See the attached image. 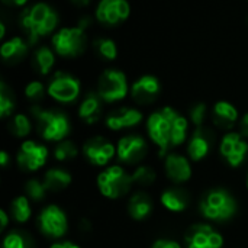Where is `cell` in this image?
I'll use <instances>...</instances> for the list:
<instances>
[{
	"label": "cell",
	"mask_w": 248,
	"mask_h": 248,
	"mask_svg": "<svg viewBox=\"0 0 248 248\" xmlns=\"http://www.w3.org/2000/svg\"><path fill=\"white\" fill-rule=\"evenodd\" d=\"M17 25L32 46L44 38L52 36L60 28V13L48 1H35L23 7L17 15Z\"/></svg>",
	"instance_id": "6da1fadb"
},
{
	"label": "cell",
	"mask_w": 248,
	"mask_h": 248,
	"mask_svg": "<svg viewBox=\"0 0 248 248\" xmlns=\"http://www.w3.org/2000/svg\"><path fill=\"white\" fill-rule=\"evenodd\" d=\"M147 129L150 138L158 147L160 155H164L170 147L183 144L187 134V121L173 108L166 106L148 116Z\"/></svg>",
	"instance_id": "7a4b0ae2"
},
{
	"label": "cell",
	"mask_w": 248,
	"mask_h": 248,
	"mask_svg": "<svg viewBox=\"0 0 248 248\" xmlns=\"http://www.w3.org/2000/svg\"><path fill=\"white\" fill-rule=\"evenodd\" d=\"M51 46L60 58L76 60L90 46L89 33L77 23L60 26L51 36Z\"/></svg>",
	"instance_id": "3957f363"
},
{
	"label": "cell",
	"mask_w": 248,
	"mask_h": 248,
	"mask_svg": "<svg viewBox=\"0 0 248 248\" xmlns=\"http://www.w3.org/2000/svg\"><path fill=\"white\" fill-rule=\"evenodd\" d=\"M39 135L48 141H61L70 132V121L67 115L57 109H42L33 106L31 109Z\"/></svg>",
	"instance_id": "277c9868"
},
{
	"label": "cell",
	"mask_w": 248,
	"mask_h": 248,
	"mask_svg": "<svg viewBox=\"0 0 248 248\" xmlns=\"http://www.w3.org/2000/svg\"><path fill=\"white\" fill-rule=\"evenodd\" d=\"M129 90L126 74L119 68H105L97 78L96 92L106 103H115L125 99Z\"/></svg>",
	"instance_id": "5b68a950"
},
{
	"label": "cell",
	"mask_w": 248,
	"mask_h": 248,
	"mask_svg": "<svg viewBox=\"0 0 248 248\" xmlns=\"http://www.w3.org/2000/svg\"><path fill=\"white\" fill-rule=\"evenodd\" d=\"M237 211V205L234 198L222 189L214 190L208 193L201 202V212L205 218L211 221H227L234 217Z\"/></svg>",
	"instance_id": "8992f818"
},
{
	"label": "cell",
	"mask_w": 248,
	"mask_h": 248,
	"mask_svg": "<svg viewBox=\"0 0 248 248\" xmlns=\"http://www.w3.org/2000/svg\"><path fill=\"white\" fill-rule=\"evenodd\" d=\"M81 83L78 77L67 71H55L46 84V93L58 103H71L78 99Z\"/></svg>",
	"instance_id": "52a82bcc"
},
{
	"label": "cell",
	"mask_w": 248,
	"mask_h": 248,
	"mask_svg": "<svg viewBox=\"0 0 248 248\" xmlns=\"http://www.w3.org/2000/svg\"><path fill=\"white\" fill-rule=\"evenodd\" d=\"M132 13L129 0H97L94 6V19L105 28H116L125 23Z\"/></svg>",
	"instance_id": "ba28073f"
},
{
	"label": "cell",
	"mask_w": 248,
	"mask_h": 248,
	"mask_svg": "<svg viewBox=\"0 0 248 248\" xmlns=\"http://www.w3.org/2000/svg\"><path fill=\"white\" fill-rule=\"evenodd\" d=\"M132 183H134L132 176H129L119 166L109 167L108 170L102 171L99 179H97L100 193L105 195L106 198H110V199H116V198L124 196L131 189Z\"/></svg>",
	"instance_id": "9c48e42d"
},
{
	"label": "cell",
	"mask_w": 248,
	"mask_h": 248,
	"mask_svg": "<svg viewBox=\"0 0 248 248\" xmlns=\"http://www.w3.org/2000/svg\"><path fill=\"white\" fill-rule=\"evenodd\" d=\"M33 46L26 39L25 35H10L1 41L0 57L1 61L7 65H17L29 58Z\"/></svg>",
	"instance_id": "30bf717a"
},
{
	"label": "cell",
	"mask_w": 248,
	"mask_h": 248,
	"mask_svg": "<svg viewBox=\"0 0 248 248\" xmlns=\"http://www.w3.org/2000/svg\"><path fill=\"white\" fill-rule=\"evenodd\" d=\"M129 92L138 105H150L158 99L161 93V81L154 74H142L132 83Z\"/></svg>",
	"instance_id": "8fae6325"
},
{
	"label": "cell",
	"mask_w": 248,
	"mask_h": 248,
	"mask_svg": "<svg viewBox=\"0 0 248 248\" xmlns=\"http://www.w3.org/2000/svg\"><path fill=\"white\" fill-rule=\"evenodd\" d=\"M39 227L45 235L51 238H60L67 231V218L58 206L51 205L39 215Z\"/></svg>",
	"instance_id": "7c38bea8"
},
{
	"label": "cell",
	"mask_w": 248,
	"mask_h": 248,
	"mask_svg": "<svg viewBox=\"0 0 248 248\" xmlns=\"http://www.w3.org/2000/svg\"><path fill=\"white\" fill-rule=\"evenodd\" d=\"M48 158V150L33 141H26L22 144L17 153V164L28 171H35L41 169Z\"/></svg>",
	"instance_id": "4fadbf2b"
},
{
	"label": "cell",
	"mask_w": 248,
	"mask_h": 248,
	"mask_svg": "<svg viewBox=\"0 0 248 248\" xmlns=\"http://www.w3.org/2000/svg\"><path fill=\"white\" fill-rule=\"evenodd\" d=\"M187 248H221L224 240L209 225H193L186 234Z\"/></svg>",
	"instance_id": "5bb4252c"
},
{
	"label": "cell",
	"mask_w": 248,
	"mask_h": 248,
	"mask_svg": "<svg viewBox=\"0 0 248 248\" xmlns=\"http://www.w3.org/2000/svg\"><path fill=\"white\" fill-rule=\"evenodd\" d=\"M57 54L52 49L51 45L46 44H38L33 46L31 55H29V64L33 73H36L41 77L49 76L54 71V67L57 64Z\"/></svg>",
	"instance_id": "9a60e30c"
},
{
	"label": "cell",
	"mask_w": 248,
	"mask_h": 248,
	"mask_svg": "<svg viewBox=\"0 0 248 248\" xmlns=\"http://www.w3.org/2000/svg\"><path fill=\"white\" fill-rule=\"evenodd\" d=\"M248 151V144L243 140L241 134L237 132H230L222 138L221 142V154L224 155V158L228 161L230 166L237 167L240 166Z\"/></svg>",
	"instance_id": "2e32d148"
},
{
	"label": "cell",
	"mask_w": 248,
	"mask_h": 248,
	"mask_svg": "<svg viewBox=\"0 0 248 248\" xmlns=\"http://www.w3.org/2000/svg\"><path fill=\"white\" fill-rule=\"evenodd\" d=\"M87 160L96 166H105L115 155V147L103 137H94L89 140L83 147Z\"/></svg>",
	"instance_id": "e0dca14e"
},
{
	"label": "cell",
	"mask_w": 248,
	"mask_h": 248,
	"mask_svg": "<svg viewBox=\"0 0 248 248\" xmlns=\"http://www.w3.org/2000/svg\"><path fill=\"white\" fill-rule=\"evenodd\" d=\"M147 153L145 141L138 135H128L124 137L118 144V157L119 160L134 164L144 158Z\"/></svg>",
	"instance_id": "ac0fdd59"
},
{
	"label": "cell",
	"mask_w": 248,
	"mask_h": 248,
	"mask_svg": "<svg viewBox=\"0 0 248 248\" xmlns=\"http://www.w3.org/2000/svg\"><path fill=\"white\" fill-rule=\"evenodd\" d=\"M141 119H142V113L138 109L121 108L108 115L106 125H108V128H110L113 131H119V129L132 128V126L138 125L141 122Z\"/></svg>",
	"instance_id": "d6986e66"
},
{
	"label": "cell",
	"mask_w": 248,
	"mask_h": 248,
	"mask_svg": "<svg viewBox=\"0 0 248 248\" xmlns=\"http://www.w3.org/2000/svg\"><path fill=\"white\" fill-rule=\"evenodd\" d=\"M102 110H103V100L102 97L97 94V92H90L87 93L80 106H78V116L89 125L96 124L100 116H102Z\"/></svg>",
	"instance_id": "ffe728a7"
},
{
	"label": "cell",
	"mask_w": 248,
	"mask_h": 248,
	"mask_svg": "<svg viewBox=\"0 0 248 248\" xmlns=\"http://www.w3.org/2000/svg\"><path fill=\"white\" fill-rule=\"evenodd\" d=\"M90 48L96 58L103 62H113L119 57L118 42L110 36H96L90 42Z\"/></svg>",
	"instance_id": "44dd1931"
},
{
	"label": "cell",
	"mask_w": 248,
	"mask_h": 248,
	"mask_svg": "<svg viewBox=\"0 0 248 248\" xmlns=\"http://www.w3.org/2000/svg\"><path fill=\"white\" fill-rule=\"evenodd\" d=\"M212 121L221 129H231L238 121V110L230 102L221 100L212 109Z\"/></svg>",
	"instance_id": "7402d4cb"
},
{
	"label": "cell",
	"mask_w": 248,
	"mask_h": 248,
	"mask_svg": "<svg viewBox=\"0 0 248 248\" xmlns=\"http://www.w3.org/2000/svg\"><path fill=\"white\" fill-rule=\"evenodd\" d=\"M211 142H212V132L208 128L199 126L195 131V134L189 142V147H187V151H189V155L192 157V160H195V161L202 160L208 154V151L211 148Z\"/></svg>",
	"instance_id": "603a6c76"
},
{
	"label": "cell",
	"mask_w": 248,
	"mask_h": 248,
	"mask_svg": "<svg viewBox=\"0 0 248 248\" xmlns=\"http://www.w3.org/2000/svg\"><path fill=\"white\" fill-rule=\"evenodd\" d=\"M166 171L167 176L177 183L187 182L192 176V170L189 166V161L179 155V154H170L166 158Z\"/></svg>",
	"instance_id": "cb8c5ba5"
},
{
	"label": "cell",
	"mask_w": 248,
	"mask_h": 248,
	"mask_svg": "<svg viewBox=\"0 0 248 248\" xmlns=\"http://www.w3.org/2000/svg\"><path fill=\"white\" fill-rule=\"evenodd\" d=\"M161 203L173 212H182L189 205V196L182 189H169L161 195Z\"/></svg>",
	"instance_id": "d4e9b609"
},
{
	"label": "cell",
	"mask_w": 248,
	"mask_h": 248,
	"mask_svg": "<svg viewBox=\"0 0 248 248\" xmlns=\"http://www.w3.org/2000/svg\"><path fill=\"white\" fill-rule=\"evenodd\" d=\"M129 214L134 219H144L151 214L153 202L145 193H137L129 201Z\"/></svg>",
	"instance_id": "484cf974"
},
{
	"label": "cell",
	"mask_w": 248,
	"mask_h": 248,
	"mask_svg": "<svg viewBox=\"0 0 248 248\" xmlns=\"http://www.w3.org/2000/svg\"><path fill=\"white\" fill-rule=\"evenodd\" d=\"M70 183H71V176L67 171L60 170V169L48 170L44 177V185L46 190H51V192H60L65 189Z\"/></svg>",
	"instance_id": "4316f807"
},
{
	"label": "cell",
	"mask_w": 248,
	"mask_h": 248,
	"mask_svg": "<svg viewBox=\"0 0 248 248\" xmlns=\"http://www.w3.org/2000/svg\"><path fill=\"white\" fill-rule=\"evenodd\" d=\"M13 110H15L13 93L9 89V86L4 81H1L0 83V116L7 118V116L12 115Z\"/></svg>",
	"instance_id": "83f0119b"
},
{
	"label": "cell",
	"mask_w": 248,
	"mask_h": 248,
	"mask_svg": "<svg viewBox=\"0 0 248 248\" xmlns=\"http://www.w3.org/2000/svg\"><path fill=\"white\" fill-rule=\"evenodd\" d=\"M9 129H10V132H12L15 137L22 138V137H26V135L31 132L32 125H31V121L28 119L26 115L17 113V115H15V116L12 118V121H10V124H9Z\"/></svg>",
	"instance_id": "f1b7e54d"
},
{
	"label": "cell",
	"mask_w": 248,
	"mask_h": 248,
	"mask_svg": "<svg viewBox=\"0 0 248 248\" xmlns=\"http://www.w3.org/2000/svg\"><path fill=\"white\" fill-rule=\"evenodd\" d=\"M10 209H12V214L17 222H26L31 217V205H29L28 199L23 196L16 198L12 202Z\"/></svg>",
	"instance_id": "f546056e"
},
{
	"label": "cell",
	"mask_w": 248,
	"mask_h": 248,
	"mask_svg": "<svg viewBox=\"0 0 248 248\" xmlns=\"http://www.w3.org/2000/svg\"><path fill=\"white\" fill-rule=\"evenodd\" d=\"M25 96L28 100L33 102V103H38L44 99L45 93H46V89H45V84L39 80H31L29 83H26L25 86Z\"/></svg>",
	"instance_id": "4dcf8cb0"
},
{
	"label": "cell",
	"mask_w": 248,
	"mask_h": 248,
	"mask_svg": "<svg viewBox=\"0 0 248 248\" xmlns=\"http://www.w3.org/2000/svg\"><path fill=\"white\" fill-rule=\"evenodd\" d=\"M155 180V173L154 170H151L148 166H141L138 167L134 174H132V182L137 185H142V186H148Z\"/></svg>",
	"instance_id": "1f68e13d"
},
{
	"label": "cell",
	"mask_w": 248,
	"mask_h": 248,
	"mask_svg": "<svg viewBox=\"0 0 248 248\" xmlns=\"http://www.w3.org/2000/svg\"><path fill=\"white\" fill-rule=\"evenodd\" d=\"M77 155V148L76 145L71 142V141H64V142H60L57 147H55V158L60 160V161H67V160H71Z\"/></svg>",
	"instance_id": "d6a6232c"
},
{
	"label": "cell",
	"mask_w": 248,
	"mask_h": 248,
	"mask_svg": "<svg viewBox=\"0 0 248 248\" xmlns=\"http://www.w3.org/2000/svg\"><path fill=\"white\" fill-rule=\"evenodd\" d=\"M25 190H26L28 196H29L32 201H42V199L45 198V193H46L45 185L41 183V182H38L36 179H32V180L26 182Z\"/></svg>",
	"instance_id": "836d02e7"
},
{
	"label": "cell",
	"mask_w": 248,
	"mask_h": 248,
	"mask_svg": "<svg viewBox=\"0 0 248 248\" xmlns=\"http://www.w3.org/2000/svg\"><path fill=\"white\" fill-rule=\"evenodd\" d=\"M3 248H32L31 243L26 237H23L19 232H10L4 241H3Z\"/></svg>",
	"instance_id": "e575fe53"
},
{
	"label": "cell",
	"mask_w": 248,
	"mask_h": 248,
	"mask_svg": "<svg viewBox=\"0 0 248 248\" xmlns=\"http://www.w3.org/2000/svg\"><path fill=\"white\" fill-rule=\"evenodd\" d=\"M206 113H208L206 105H205V103H196V105L190 109V119H192V122L199 128V126H202L203 121L206 119Z\"/></svg>",
	"instance_id": "d590c367"
},
{
	"label": "cell",
	"mask_w": 248,
	"mask_h": 248,
	"mask_svg": "<svg viewBox=\"0 0 248 248\" xmlns=\"http://www.w3.org/2000/svg\"><path fill=\"white\" fill-rule=\"evenodd\" d=\"M3 6L9 7V9H23L29 4V0H1Z\"/></svg>",
	"instance_id": "8d00e7d4"
},
{
	"label": "cell",
	"mask_w": 248,
	"mask_h": 248,
	"mask_svg": "<svg viewBox=\"0 0 248 248\" xmlns=\"http://www.w3.org/2000/svg\"><path fill=\"white\" fill-rule=\"evenodd\" d=\"M153 248H180V246L174 241H170V240H158L154 243Z\"/></svg>",
	"instance_id": "74e56055"
},
{
	"label": "cell",
	"mask_w": 248,
	"mask_h": 248,
	"mask_svg": "<svg viewBox=\"0 0 248 248\" xmlns=\"http://www.w3.org/2000/svg\"><path fill=\"white\" fill-rule=\"evenodd\" d=\"M68 3L74 7V9H78V10H83V9H87L93 0H68Z\"/></svg>",
	"instance_id": "f35d334b"
},
{
	"label": "cell",
	"mask_w": 248,
	"mask_h": 248,
	"mask_svg": "<svg viewBox=\"0 0 248 248\" xmlns=\"http://www.w3.org/2000/svg\"><path fill=\"white\" fill-rule=\"evenodd\" d=\"M240 134L243 137H248V112L240 119Z\"/></svg>",
	"instance_id": "ab89813d"
},
{
	"label": "cell",
	"mask_w": 248,
	"mask_h": 248,
	"mask_svg": "<svg viewBox=\"0 0 248 248\" xmlns=\"http://www.w3.org/2000/svg\"><path fill=\"white\" fill-rule=\"evenodd\" d=\"M51 248H80L78 246L73 244V243H68V241H64V243H57L54 244Z\"/></svg>",
	"instance_id": "60d3db41"
},
{
	"label": "cell",
	"mask_w": 248,
	"mask_h": 248,
	"mask_svg": "<svg viewBox=\"0 0 248 248\" xmlns=\"http://www.w3.org/2000/svg\"><path fill=\"white\" fill-rule=\"evenodd\" d=\"M7 222H9V218H7V215H6V212H4V211H0V228H1V230L6 228V227H7Z\"/></svg>",
	"instance_id": "b9f144b4"
},
{
	"label": "cell",
	"mask_w": 248,
	"mask_h": 248,
	"mask_svg": "<svg viewBox=\"0 0 248 248\" xmlns=\"http://www.w3.org/2000/svg\"><path fill=\"white\" fill-rule=\"evenodd\" d=\"M7 163H9V155H7V153L1 151V153H0V166H1V167H6Z\"/></svg>",
	"instance_id": "7bdbcfd3"
},
{
	"label": "cell",
	"mask_w": 248,
	"mask_h": 248,
	"mask_svg": "<svg viewBox=\"0 0 248 248\" xmlns=\"http://www.w3.org/2000/svg\"><path fill=\"white\" fill-rule=\"evenodd\" d=\"M247 26H248V17H247Z\"/></svg>",
	"instance_id": "ee69618b"
},
{
	"label": "cell",
	"mask_w": 248,
	"mask_h": 248,
	"mask_svg": "<svg viewBox=\"0 0 248 248\" xmlns=\"http://www.w3.org/2000/svg\"><path fill=\"white\" fill-rule=\"evenodd\" d=\"M247 186H248V180H247Z\"/></svg>",
	"instance_id": "f6af8a7d"
},
{
	"label": "cell",
	"mask_w": 248,
	"mask_h": 248,
	"mask_svg": "<svg viewBox=\"0 0 248 248\" xmlns=\"http://www.w3.org/2000/svg\"><path fill=\"white\" fill-rule=\"evenodd\" d=\"M247 1H248V0H247Z\"/></svg>",
	"instance_id": "bcb514c9"
}]
</instances>
